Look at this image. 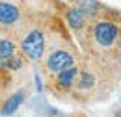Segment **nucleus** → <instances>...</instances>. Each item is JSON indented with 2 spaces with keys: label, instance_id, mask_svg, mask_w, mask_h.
Returning a JSON list of instances; mask_svg holds the SVG:
<instances>
[{
  "label": "nucleus",
  "instance_id": "nucleus-1",
  "mask_svg": "<svg viewBox=\"0 0 121 117\" xmlns=\"http://www.w3.org/2000/svg\"><path fill=\"white\" fill-rule=\"evenodd\" d=\"M21 48H22V52L30 59H41L43 52H45V37H43V32L41 30H32L30 33L22 39Z\"/></svg>",
  "mask_w": 121,
  "mask_h": 117
},
{
  "label": "nucleus",
  "instance_id": "nucleus-2",
  "mask_svg": "<svg viewBox=\"0 0 121 117\" xmlns=\"http://www.w3.org/2000/svg\"><path fill=\"white\" fill-rule=\"evenodd\" d=\"M93 35H95V41L101 45V46H112L114 41H116V37H117V26L114 22L101 21V22L95 24Z\"/></svg>",
  "mask_w": 121,
  "mask_h": 117
},
{
  "label": "nucleus",
  "instance_id": "nucleus-3",
  "mask_svg": "<svg viewBox=\"0 0 121 117\" xmlns=\"http://www.w3.org/2000/svg\"><path fill=\"white\" fill-rule=\"evenodd\" d=\"M73 56L69 54V52H65V50H56V52H52L50 54V58L47 61V67L52 71V73H60L63 69H67V67H73Z\"/></svg>",
  "mask_w": 121,
  "mask_h": 117
},
{
  "label": "nucleus",
  "instance_id": "nucleus-4",
  "mask_svg": "<svg viewBox=\"0 0 121 117\" xmlns=\"http://www.w3.org/2000/svg\"><path fill=\"white\" fill-rule=\"evenodd\" d=\"M19 8L11 2H0V24L4 26H11L19 21Z\"/></svg>",
  "mask_w": 121,
  "mask_h": 117
},
{
  "label": "nucleus",
  "instance_id": "nucleus-5",
  "mask_svg": "<svg viewBox=\"0 0 121 117\" xmlns=\"http://www.w3.org/2000/svg\"><path fill=\"white\" fill-rule=\"evenodd\" d=\"M22 100H24V93L22 91H17V93H13L8 100H6V104H4V108H2V113L4 115H11L13 112H17V108L22 104Z\"/></svg>",
  "mask_w": 121,
  "mask_h": 117
},
{
  "label": "nucleus",
  "instance_id": "nucleus-6",
  "mask_svg": "<svg viewBox=\"0 0 121 117\" xmlns=\"http://www.w3.org/2000/svg\"><path fill=\"white\" fill-rule=\"evenodd\" d=\"M76 74H78V71H76L75 67L63 69V71L58 73V84H60L61 88H71L73 82H75V78H76Z\"/></svg>",
  "mask_w": 121,
  "mask_h": 117
},
{
  "label": "nucleus",
  "instance_id": "nucleus-7",
  "mask_svg": "<svg viewBox=\"0 0 121 117\" xmlns=\"http://www.w3.org/2000/svg\"><path fill=\"white\" fill-rule=\"evenodd\" d=\"M78 11L84 15V17H95L97 11H99V4L95 0H84L78 8Z\"/></svg>",
  "mask_w": 121,
  "mask_h": 117
},
{
  "label": "nucleus",
  "instance_id": "nucleus-8",
  "mask_svg": "<svg viewBox=\"0 0 121 117\" xmlns=\"http://www.w3.org/2000/svg\"><path fill=\"white\" fill-rule=\"evenodd\" d=\"M67 21H69V24H71L75 30H80L82 26H84L86 17L80 13L78 9H71V11H69V15H67Z\"/></svg>",
  "mask_w": 121,
  "mask_h": 117
},
{
  "label": "nucleus",
  "instance_id": "nucleus-9",
  "mask_svg": "<svg viewBox=\"0 0 121 117\" xmlns=\"http://www.w3.org/2000/svg\"><path fill=\"white\" fill-rule=\"evenodd\" d=\"M15 54V45L8 39H0V59L11 58Z\"/></svg>",
  "mask_w": 121,
  "mask_h": 117
},
{
  "label": "nucleus",
  "instance_id": "nucleus-10",
  "mask_svg": "<svg viewBox=\"0 0 121 117\" xmlns=\"http://www.w3.org/2000/svg\"><path fill=\"white\" fill-rule=\"evenodd\" d=\"M2 65L4 67H8V69H19V67H22V59L21 58H6L4 61H2Z\"/></svg>",
  "mask_w": 121,
  "mask_h": 117
},
{
  "label": "nucleus",
  "instance_id": "nucleus-11",
  "mask_svg": "<svg viewBox=\"0 0 121 117\" xmlns=\"http://www.w3.org/2000/svg\"><path fill=\"white\" fill-rule=\"evenodd\" d=\"M91 86H93V76L91 74H82L80 82H78V88L84 89V88H91Z\"/></svg>",
  "mask_w": 121,
  "mask_h": 117
}]
</instances>
